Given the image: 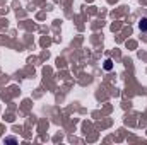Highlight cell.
Here are the masks:
<instances>
[{"instance_id": "obj_3", "label": "cell", "mask_w": 147, "mask_h": 145, "mask_svg": "<svg viewBox=\"0 0 147 145\" xmlns=\"http://www.w3.org/2000/svg\"><path fill=\"white\" fill-rule=\"evenodd\" d=\"M3 142H12V144H14V142H17V140H16V138H14V137H7V138H5V140H3Z\"/></svg>"}, {"instance_id": "obj_2", "label": "cell", "mask_w": 147, "mask_h": 145, "mask_svg": "<svg viewBox=\"0 0 147 145\" xmlns=\"http://www.w3.org/2000/svg\"><path fill=\"white\" fill-rule=\"evenodd\" d=\"M105 68H106V70H111V68H113V62H111V60H106V62H105Z\"/></svg>"}, {"instance_id": "obj_1", "label": "cell", "mask_w": 147, "mask_h": 145, "mask_svg": "<svg viewBox=\"0 0 147 145\" xmlns=\"http://www.w3.org/2000/svg\"><path fill=\"white\" fill-rule=\"evenodd\" d=\"M139 28H140V31H147V17L140 19V22H139Z\"/></svg>"}]
</instances>
